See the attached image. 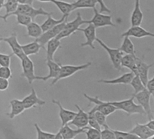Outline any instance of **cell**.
<instances>
[{
	"mask_svg": "<svg viewBox=\"0 0 154 139\" xmlns=\"http://www.w3.org/2000/svg\"><path fill=\"white\" fill-rule=\"evenodd\" d=\"M3 40V38L0 37V42H2Z\"/></svg>",
	"mask_w": 154,
	"mask_h": 139,
	"instance_id": "816d5d0a",
	"label": "cell"
},
{
	"mask_svg": "<svg viewBox=\"0 0 154 139\" xmlns=\"http://www.w3.org/2000/svg\"><path fill=\"white\" fill-rule=\"evenodd\" d=\"M18 5L17 0H7V2L4 3L3 6L6 9V14L4 16H0V18L7 22L9 15L16 11Z\"/></svg>",
	"mask_w": 154,
	"mask_h": 139,
	"instance_id": "1f68e13d",
	"label": "cell"
},
{
	"mask_svg": "<svg viewBox=\"0 0 154 139\" xmlns=\"http://www.w3.org/2000/svg\"><path fill=\"white\" fill-rule=\"evenodd\" d=\"M21 46L23 52L25 55L28 56L37 54L39 52L40 49L42 48L39 43L36 41L27 44L21 45Z\"/></svg>",
	"mask_w": 154,
	"mask_h": 139,
	"instance_id": "4316f807",
	"label": "cell"
},
{
	"mask_svg": "<svg viewBox=\"0 0 154 139\" xmlns=\"http://www.w3.org/2000/svg\"><path fill=\"white\" fill-rule=\"evenodd\" d=\"M115 136V139H139L137 135L130 132H122L118 130H112Z\"/></svg>",
	"mask_w": 154,
	"mask_h": 139,
	"instance_id": "e575fe53",
	"label": "cell"
},
{
	"mask_svg": "<svg viewBox=\"0 0 154 139\" xmlns=\"http://www.w3.org/2000/svg\"><path fill=\"white\" fill-rule=\"evenodd\" d=\"M95 118L99 124L104 127H109L106 122V117L105 115L98 111H95L94 113Z\"/></svg>",
	"mask_w": 154,
	"mask_h": 139,
	"instance_id": "f35d334b",
	"label": "cell"
},
{
	"mask_svg": "<svg viewBox=\"0 0 154 139\" xmlns=\"http://www.w3.org/2000/svg\"><path fill=\"white\" fill-rule=\"evenodd\" d=\"M22 102L26 109H29L36 105L42 106L46 104L45 101L38 97L34 88L32 89L30 94L26 96L22 100Z\"/></svg>",
	"mask_w": 154,
	"mask_h": 139,
	"instance_id": "e0dca14e",
	"label": "cell"
},
{
	"mask_svg": "<svg viewBox=\"0 0 154 139\" xmlns=\"http://www.w3.org/2000/svg\"><path fill=\"white\" fill-rule=\"evenodd\" d=\"M122 43L120 47L119 48V50L126 54L131 55H136V51L134 44L131 42L128 37H124Z\"/></svg>",
	"mask_w": 154,
	"mask_h": 139,
	"instance_id": "f1b7e54d",
	"label": "cell"
},
{
	"mask_svg": "<svg viewBox=\"0 0 154 139\" xmlns=\"http://www.w3.org/2000/svg\"><path fill=\"white\" fill-rule=\"evenodd\" d=\"M38 1H40V2H51V1H52V0H38Z\"/></svg>",
	"mask_w": 154,
	"mask_h": 139,
	"instance_id": "f907efd6",
	"label": "cell"
},
{
	"mask_svg": "<svg viewBox=\"0 0 154 139\" xmlns=\"http://www.w3.org/2000/svg\"><path fill=\"white\" fill-rule=\"evenodd\" d=\"M129 132L137 135L139 139H150L154 135V130L149 129L145 124L140 123L136 124Z\"/></svg>",
	"mask_w": 154,
	"mask_h": 139,
	"instance_id": "9a60e30c",
	"label": "cell"
},
{
	"mask_svg": "<svg viewBox=\"0 0 154 139\" xmlns=\"http://www.w3.org/2000/svg\"><path fill=\"white\" fill-rule=\"evenodd\" d=\"M67 21V19H66L61 24L46 32H44L38 38L36 39L35 41L39 43L42 48H45V45L47 44L48 42L53 38H55L63 30Z\"/></svg>",
	"mask_w": 154,
	"mask_h": 139,
	"instance_id": "9c48e42d",
	"label": "cell"
},
{
	"mask_svg": "<svg viewBox=\"0 0 154 139\" xmlns=\"http://www.w3.org/2000/svg\"><path fill=\"white\" fill-rule=\"evenodd\" d=\"M130 84L134 89V93L133 94H137L146 89V87L142 83L138 75H135L134 76Z\"/></svg>",
	"mask_w": 154,
	"mask_h": 139,
	"instance_id": "d6a6232c",
	"label": "cell"
},
{
	"mask_svg": "<svg viewBox=\"0 0 154 139\" xmlns=\"http://www.w3.org/2000/svg\"><path fill=\"white\" fill-rule=\"evenodd\" d=\"M54 139H63V136L61 134V132L60 131H58L57 133L55 135Z\"/></svg>",
	"mask_w": 154,
	"mask_h": 139,
	"instance_id": "c3c4849f",
	"label": "cell"
},
{
	"mask_svg": "<svg viewBox=\"0 0 154 139\" xmlns=\"http://www.w3.org/2000/svg\"><path fill=\"white\" fill-rule=\"evenodd\" d=\"M35 127L37 132V139H54L55 135L54 134L42 131L38 124H35Z\"/></svg>",
	"mask_w": 154,
	"mask_h": 139,
	"instance_id": "d590c367",
	"label": "cell"
},
{
	"mask_svg": "<svg viewBox=\"0 0 154 139\" xmlns=\"http://www.w3.org/2000/svg\"><path fill=\"white\" fill-rule=\"evenodd\" d=\"M145 125L148 127L149 129L152 130H154V119L151 120H149L148 122L146 124H145Z\"/></svg>",
	"mask_w": 154,
	"mask_h": 139,
	"instance_id": "7dc6e473",
	"label": "cell"
},
{
	"mask_svg": "<svg viewBox=\"0 0 154 139\" xmlns=\"http://www.w3.org/2000/svg\"><path fill=\"white\" fill-rule=\"evenodd\" d=\"M2 41L7 43L12 50L13 54L20 60L25 56L22 49V46L18 41L17 37L16 34H13L9 37L3 38Z\"/></svg>",
	"mask_w": 154,
	"mask_h": 139,
	"instance_id": "4fadbf2b",
	"label": "cell"
},
{
	"mask_svg": "<svg viewBox=\"0 0 154 139\" xmlns=\"http://www.w3.org/2000/svg\"><path fill=\"white\" fill-rule=\"evenodd\" d=\"M96 28L93 24H89L88 26L84 28H79L78 31L83 32L86 38V42L81 44L82 47L90 46L91 49H95L94 45V41H96Z\"/></svg>",
	"mask_w": 154,
	"mask_h": 139,
	"instance_id": "8fae6325",
	"label": "cell"
},
{
	"mask_svg": "<svg viewBox=\"0 0 154 139\" xmlns=\"http://www.w3.org/2000/svg\"><path fill=\"white\" fill-rule=\"evenodd\" d=\"M52 102L55 104L59 108V117L62 121V126L68 124L72 120L76 115V112L70 110H67L63 107L60 101L53 99Z\"/></svg>",
	"mask_w": 154,
	"mask_h": 139,
	"instance_id": "ac0fdd59",
	"label": "cell"
},
{
	"mask_svg": "<svg viewBox=\"0 0 154 139\" xmlns=\"http://www.w3.org/2000/svg\"><path fill=\"white\" fill-rule=\"evenodd\" d=\"M122 37H134L136 38H140L146 37H154L153 33H150L142 28L140 26H131L126 32H124L122 34Z\"/></svg>",
	"mask_w": 154,
	"mask_h": 139,
	"instance_id": "5bb4252c",
	"label": "cell"
},
{
	"mask_svg": "<svg viewBox=\"0 0 154 139\" xmlns=\"http://www.w3.org/2000/svg\"><path fill=\"white\" fill-rule=\"evenodd\" d=\"M5 0H0V10L2 7H3L4 3H5Z\"/></svg>",
	"mask_w": 154,
	"mask_h": 139,
	"instance_id": "681fc988",
	"label": "cell"
},
{
	"mask_svg": "<svg viewBox=\"0 0 154 139\" xmlns=\"http://www.w3.org/2000/svg\"><path fill=\"white\" fill-rule=\"evenodd\" d=\"M136 58V55L129 54L123 55L121 60V66L122 67L128 68L135 75H137Z\"/></svg>",
	"mask_w": 154,
	"mask_h": 139,
	"instance_id": "603a6c76",
	"label": "cell"
},
{
	"mask_svg": "<svg viewBox=\"0 0 154 139\" xmlns=\"http://www.w3.org/2000/svg\"><path fill=\"white\" fill-rule=\"evenodd\" d=\"M84 96L85 98L87 99L91 103H93L96 105L94 106L96 111L102 113L106 116L109 115L118 110L116 107L108 104L106 101H103L99 99L98 97H94L90 96L87 94L84 93Z\"/></svg>",
	"mask_w": 154,
	"mask_h": 139,
	"instance_id": "52a82bcc",
	"label": "cell"
},
{
	"mask_svg": "<svg viewBox=\"0 0 154 139\" xmlns=\"http://www.w3.org/2000/svg\"><path fill=\"white\" fill-rule=\"evenodd\" d=\"M134 96L129 99L119 101H108V104L116 107L118 110H121L126 112L128 115L138 114L146 115V113L141 106L134 102Z\"/></svg>",
	"mask_w": 154,
	"mask_h": 139,
	"instance_id": "6da1fadb",
	"label": "cell"
},
{
	"mask_svg": "<svg viewBox=\"0 0 154 139\" xmlns=\"http://www.w3.org/2000/svg\"><path fill=\"white\" fill-rule=\"evenodd\" d=\"M47 65L49 69V73L45 77H40V80L46 81L49 79H56L59 76L60 71V64L57 63L54 61L47 60Z\"/></svg>",
	"mask_w": 154,
	"mask_h": 139,
	"instance_id": "44dd1931",
	"label": "cell"
},
{
	"mask_svg": "<svg viewBox=\"0 0 154 139\" xmlns=\"http://www.w3.org/2000/svg\"><path fill=\"white\" fill-rule=\"evenodd\" d=\"M19 4H25L32 6L34 0H17Z\"/></svg>",
	"mask_w": 154,
	"mask_h": 139,
	"instance_id": "bcb514c9",
	"label": "cell"
},
{
	"mask_svg": "<svg viewBox=\"0 0 154 139\" xmlns=\"http://www.w3.org/2000/svg\"><path fill=\"white\" fill-rule=\"evenodd\" d=\"M93 9L94 16L91 20H87V24H93L96 28L105 26H116L112 22L111 16L100 13L96 7Z\"/></svg>",
	"mask_w": 154,
	"mask_h": 139,
	"instance_id": "ba28073f",
	"label": "cell"
},
{
	"mask_svg": "<svg viewBox=\"0 0 154 139\" xmlns=\"http://www.w3.org/2000/svg\"><path fill=\"white\" fill-rule=\"evenodd\" d=\"M16 16L17 17L18 24L26 26L33 21L30 16L25 14H17Z\"/></svg>",
	"mask_w": 154,
	"mask_h": 139,
	"instance_id": "74e56055",
	"label": "cell"
},
{
	"mask_svg": "<svg viewBox=\"0 0 154 139\" xmlns=\"http://www.w3.org/2000/svg\"><path fill=\"white\" fill-rule=\"evenodd\" d=\"M95 111L96 110H95V107H94L88 112V117H89L88 124L90 125L91 127L101 131V126L97 122L96 118H95V115H94Z\"/></svg>",
	"mask_w": 154,
	"mask_h": 139,
	"instance_id": "836d02e7",
	"label": "cell"
},
{
	"mask_svg": "<svg viewBox=\"0 0 154 139\" xmlns=\"http://www.w3.org/2000/svg\"><path fill=\"white\" fill-rule=\"evenodd\" d=\"M146 88L151 94V96H154V77L150 80H148L146 85Z\"/></svg>",
	"mask_w": 154,
	"mask_h": 139,
	"instance_id": "7bdbcfd3",
	"label": "cell"
},
{
	"mask_svg": "<svg viewBox=\"0 0 154 139\" xmlns=\"http://www.w3.org/2000/svg\"><path fill=\"white\" fill-rule=\"evenodd\" d=\"M143 19V14L140 9V0H135L134 9L131 17V26H140Z\"/></svg>",
	"mask_w": 154,
	"mask_h": 139,
	"instance_id": "7402d4cb",
	"label": "cell"
},
{
	"mask_svg": "<svg viewBox=\"0 0 154 139\" xmlns=\"http://www.w3.org/2000/svg\"><path fill=\"white\" fill-rule=\"evenodd\" d=\"M97 3L96 0H76L72 4L74 11L79 9L94 8Z\"/></svg>",
	"mask_w": 154,
	"mask_h": 139,
	"instance_id": "83f0119b",
	"label": "cell"
},
{
	"mask_svg": "<svg viewBox=\"0 0 154 139\" xmlns=\"http://www.w3.org/2000/svg\"><path fill=\"white\" fill-rule=\"evenodd\" d=\"M9 85L8 79L0 78V90L4 91L8 89Z\"/></svg>",
	"mask_w": 154,
	"mask_h": 139,
	"instance_id": "f6af8a7d",
	"label": "cell"
},
{
	"mask_svg": "<svg viewBox=\"0 0 154 139\" xmlns=\"http://www.w3.org/2000/svg\"><path fill=\"white\" fill-rule=\"evenodd\" d=\"M134 73L132 72L124 73L119 77L111 80H100L98 82L100 83L108 84H128L130 83L131 80L134 76Z\"/></svg>",
	"mask_w": 154,
	"mask_h": 139,
	"instance_id": "ffe728a7",
	"label": "cell"
},
{
	"mask_svg": "<svg viewBox=\"0 0 154 139\" xmlns=\"http://www.w3.org/2000/svg\"><path fill=\"white\" fill-rule=\"evenodd\" d=\"M12 75L11 70L10 67L1 66L0 67V78L9 79Z\"/></svg>",
	"mask_w": 154,
	"mask_h": 139,
	"instance_id": "b9f144b4",
	"label": "cell"
},
{
	"mask_svg": "<svg viewBox=\"0 0 154 139\" xmlns=\"http://www.w3.org/2000/svg\"><path fill=\"white\" fill-rule=\"evenodd\" d=\"M100 132L95 128L88 126L85 133L86 134L87 139H101Z\"/></svg>",
	"mask_w": 154,
	"mask_h": 139,
	"instance_id": "8d00e7d4",
	"label": "cell"
},
{
	"mask_svg": "<svg viewBox=\"0 0 154 139\" xmlns=\"http://www.w3.org/2000/svg\"><path fill=\"white\" fill-rule=\"evenodd\" d=\"M96 41L106 51L109 55L113 67L118 70H122L121 66V60L123 55V53L119 48L114 49L109 47L101 40L97 38Z\"/></svg>",
	"mask_w": 154,
	"mask_h": 139,
	"instance_id": "8992f818",
	"label": "cell"
},
{
	"mask_svg": "<svg viewBox=\"0 0 154 139\" xmlns=\"http://www.w3.org/2000/svg\"><path fill=\"white\" fill-rule=\"evenodd\" d=\"M21 61L23 75L27 80L29 83L31 84L34 81L39 80V76L35 75L34 63L29 57L25 55Z\"/></svg>",
	"mask_w": 154,
	"mask_h": 139,
	"instance_id": "30bf717a",
	"label": "cell"
},
{
	"mask_svg": "<svg viewBox=\"0 0 154 139\" xmlns=\"http://www.w3.org/2000/svg\"><path fill=\"white\" fill-rule=\"evenodd\" d=\"M13 55V53L10 55L0 53V66L10 67L11 58Z\"/></svg>",
	"mask_w": 154,
	"mask_h": 139,
	"instance_id": "60d3db41",
	"label": "cell"
},
{
	"mask_svg": "<svg viewBox=\"0 0 154 139\" xmlns=\"http://www.w3.org/2000/svg\"><path fill=\"white\" fill-rule=\"evenodd\" d=\"M97 3L100 4V13H103V12L105 13H110L111 10L106 6L104 3L103 0H96Z\"/></svg>",
	"mask_w": 154,
	"mask_h": 139,
	"instance_id": "ee69618b",
	"label": "cell"
},
{
	"mask_svg": "<svg viewBox=\"0 0 154 139\" xmlns=\"http://www.w3.org/2000/svg\"><path fill=\"white\" fill-rule=\"evenodd\" d=\"M91 62H89L85 64L80 65H62L60 64L61 68L59 76L56 79L53 80L51 83V86L55 84L60 80L71 77L77 72L88 68L91 65Z\"/></svg>",
	"mask_w": 154,
	"mask_h": 139,
	"instance_id": "277c9868",
	"label": "cell"
},
{
	"mask_svg": "<svg viewBox=\"0 0 154 139\" xmlns=\"http://www.w3.org/2000/svg\"><path fill=\"white\" fill-rule=\"evenodd\" d=\"M51 2L57 7L63 15L69 16L70 13L73 11L72 3L60 0H52Z\"/></svg>",
	"mask_w": 154,
	"mask_h": 139,
	"instance_id": "4dcf8cb0",
	"label": "cell"
},
{
	"mask_svg": "<svg viewBox=\"0 0 154 139\" xmlns=\"http://www.w3.org/2000/svg\"><path fill=\"white\" fill-rule=\"evenodd\" d=\"M11 111L10 113L7 114L11 119L22 114L26 109L22 100L18 99H13L10 101Z\"/></svg>",
	"mask_w": 154,
	"mask_h": 139,
	"instance_id": "cb8c5ba5",
	"label": "cell"
},
{
	"mask_svg": "<svg viewBox=\"0 0 154 139\" xmlns=\"http://www.w3.org/2000/svg\"><path fill=\"white\" fill-rule=\"evenodd\" d=\"M85 24H87V20L83 19L81 14L79 12H77L75 19L71 22L67 21L63 30L55 38L61 40L63 38L68 37L76 31H78L81 26Z\"/></svg>",
	"mask_w": 154,
	"mask_h": 139,
	"instance_id": "7a4b0ae2",
	"label": "cell"
},
{
	"mask_svg": "<svg viewBox=\"0 0 154 139\" xmlns=\"http://www.w3.org/2000/svg\"><path fill=\"white\" fill-rule=\"evenodd\" d=\"M46 60L54 61V55L58 48L61 46L60 40L53 38L48 42Z\"/></svg>",
	"mask_w": 154,
	"mask_h": 139,
	"instance_id": "484cf974",
	"label": "cell"
},
{
	"mask_svg": "<svg viewBox=\"0 0 154 139\" xmlns=\"http://www.w3.org/2000/svg\"><path fill=\"white\" fill-rule=\"evenodd\" d=\"M75 107L78 110L75 117L69 124L75 126L78 128H82L86 127L88 125V113H85L78 105H75Z\"/></svg>",
	"mask_w": 154,
	"mask_h": 139,
	"instance_id": "7c38bea8",
	"label": "cell"
},
{
	"mask_svg": "<svg viewBox=\"0 0 154 139\" xmlns=\"http://www.w3.org/2000/svg\"><path fill=\"white\" fill-rule=\"evenodd\" d=\"M52 15H50L48 16L47 19L41 25H40L43 33L61 24V23L64 21L66 19L68 18L69 16L63 15L62 18L60 19H55L52 17Z\"/></svg>",
	"mask_w": 154,
	"mask_h": 139,
	"instance_id": "d4e9b609",
	"label": "cell"
},
{
	"mask_svg": "<svg viewBox=\"0 0 154 139\" xmlns=\"http://www.w3.org/2000/svg\"><path fill=\"white\" fill-rule=\"evenodd\" d=\"M25 14L29 16L32 19L33 21H35V19L39 16H48L52 15V13H49L45 10L43 8L35 9L29 5L19 4L15 12L11 13L8 16L9 17L11 16H16L17 14Z\"/></svg>",
	"mask_w": 154,
	"mask_h": 139,
	"instance_id": "3957f363",
	"label": "cell"
},
{
	"mask_svg": "<svg viewBox=\"0 0 154 139\" xmlns=\"http://www.w3.org/2000/svg\"><path fill=\"white\" fill-rule=\"evenodd\" d=\"M132 96H134V98L137 99L139 105L141 106L145 111L146 115L148 120L153 119L154 116L150 106V97L151 95L147 90L146 89H145L144 90L137 94H133Z\"/></svg>",
	"mask_w": 154,
	"mask_h": 139,
	"instance_id": "5b68a950",
	"label": "cell"
},
{
	"mask_svg": "<svg viewBox=\"0 0 154 139\" xmlns=\"http://www.w3.org/2000/svg\"><path fill=\"white\" fill-rule=\"evenodd\" d=\"M28 35L29 36L33 38H38L43 33L41 26L35 21H32L26 26Z\"/></svg>",
	"mask_w": 154,
	"mask_h": 139,
	"instance_id": "f546056e",
	"label": "cell"
},
{
	"mask_svg": "<svg viewBox=\"0 0 154 139\" xmlns=\"http://www.w3.org/2000/svg\"><path fill=\"white\" fill-rule=\"evenodd\" d=\"M137 75L146 87V85L148 80V74L149 69L153 64H148L137 57L136 58Z\"/></svg>",
	"mask_w": 154,
	"mask_h": 139,
	"instance_id": "2e32d148",
	"label": "cell"
},
{
	"mask_svg": "<svg viewBox=\"0 0 154 139\" xmlns=\"http://www.w3.org/2000/svg\"><path fill=\"white\" fill-rule=\"evenodd\" d=\"M101 139H114L115 135L112 130L109 127H104V129L101 131Z\"/></svg>",
	"mask_w": 154,
	"mask_h": 139,
	"instance_id": "ab89813d",
	"label": "cell"
},
{
	"mask_svg": "<svg viewBox=\"0 0 154 139\" xmlns=\"http://www.w3.org/2000/svg\"><path fill=\"white\" fill-rule=\"evenodd\" d=\"M88 126L82 128H78L77 129H73L69 126L68 124L62 126L59 131L61 132L63 139H71L75 138L78 135L85 133Z\"/></svg>",
	"mask_w": 154,
	"mask_h": 139,
	"instance_id": "d6986e66",
	"label": "cell"
}]
</instances>
